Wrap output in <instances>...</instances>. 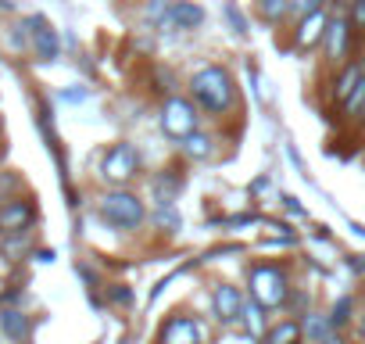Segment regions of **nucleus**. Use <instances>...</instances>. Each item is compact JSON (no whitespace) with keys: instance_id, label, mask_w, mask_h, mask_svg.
Returning <instances> with one entry per match:
<instances>
[{"instance_id":"f257e3e1","label":"nucleus","mask_w":365,"mask_h":344,"mask_svg":"<svg viewBox=\"0 0 365 344\" xmlns=\"http://www.w3.org/2000/svg\"><path fill=\"white\" fill-rule=\"evenodd\" d=\"M190 90H194V97H197L208 111H226V108H233V101H237L233 76H230L222 65H205V69L190 79Z\"/></svg>"},{"instance_id":"f03ea898","label":"nucleus","mask_w":365,"mask_h":344,"mask_svg":"<svg viewBox=\"0 0 365 344\" xmlns=\"http://www.w3.org/2000/svg\"><path fill=\"white\" fill-rule=\"evenodd\" d=\"M101 216L111 226H118V230H136L140 219H143V201L136 194H129V191H115V194H108L101 201Z\"/></svg>"},{"instance_id":"7ed1b4c3","label":"nucleus","mask_w":365,"mask_h":344,"mask_svg":"<svg viewBox=\"0 0 365 344\" xmlns=\"http://www.w3.org/2000/svg\"><path fill=\"white\" fill-rule=\"evenodd\" d=\"M251 294L262 308H276L287 301V276L276 265H258L251 269Z\"/></svg>"},{"instance_id":"20e7f679","label":"nucleus","mask_w":365,"mask_h":344,"mask_svg":"<svg viewBox=\"0 0 365 344\" xmlns=\"http://www.w3.org/2000/svg\"><path fill=\"white\" fill-rule=\"evenodd\" d=\"M136 168H140V154L133 151V143H115L108 154H104V161H101V176L108 180V183H129L133 176H136Z\"/></svg>"},{"instance_id":"39448f33","label":"nucleus","mask_w":365,"mask_h":344,"mask_svg":"<svg viewBox=\"0 0 365 344\" xmlns=\"http://www.w3.org/2000/svg\"><path fill=\"white\" fill-rule=\"evenodd\" d=\"M161 129H165L168 136H175V140L190 136V133L197 129L194 104H190V101H182V97H172V101H165V108H161Z\"/></svg>"},{"instance_id":"423d86ee","label":"nucleus","mask_w":365,"mask_h":344,"mask_svg":"<svg viewBox=\"0 0 365 344\" xmlns=\"http://www.w3.org/2000/svg\"><path fill=\"white\" fill-rule=\"evenodd\" d=\"M205 22V8L194 0H172L168 19L161 22V33H175V29H197Z\"/></svg>"},{"instance_id":"0eeeda50","label":"nucleus","mask_w":365,"mask_h":344,"mask_svg":"<svg viewBox=\"0 0 365 344\" xmlns=\"http://www.w3.org/2000/svg\"><path fill=\"white\" fill-rule=\"evenodd\" d=\"M326 26H329V19H326V11L319 8V11H308V15H301V22H297V33H294V40H297V47L301 51H312L322 36H326Z\"/></svg>"},{"instance_id":"6e6552de","label":"nucleus","mask_w":365,"mask_h":344,"mask_svg":"<svg viewBox=\"0 0 365 344\" xmlns=\"http://www.w3.org/2000/svg\"><path fill=\"white\" fill-rule=\"evenodd\" d=\"M351 19H329V26H326V58L329 61H344V54H347V47H351Z\"/></svg>"},{"instance_id":"1a4fd4ad","label":"nucleus","mask_w":365,"mask_h":344,"mask_svg":"<svg viewBox=\"0 0 365 344\" xmlns=\"http://www.w3.org/2000/svg\"><path fill=\"white\" fill-rule=\"evenodd\" d=\"M161 344H201V326L197 319L175 315L161 326Z\"/></svg>"},{"instance_id":"9d476101","label":"nucleus","mask_w":365,"mask_h":344,"mask_svg":"<svg viewBox=\"0 0 365 344\" xmlns=\"http://www.w3.org/2000/svg\"><path fill=\"white\" fill-rule=\"evenodd\" d=\"M26 29L33 33V51H36V58H40V61H54V58H58V47H61V44H58V33H54L43 19H29Z\"/></svg>"},{"instance_id":"9b49d317","label":"nucleus","mask_w":365,"mask_h":344,"mask_svg":"<svg viewBox=\"0 0 365 344\" xmlns=\"http://www.w3.org/2000/svg\"><path fill=\"white\" fill-rule=\"evenodd\" d=\"M33 205L29 201H22V198H15V201H8L4 208H0V233H19V230H29V223H33Z\"/></svg>"},{"instance_id":"f8f14e48","label":"nucleus","mask_w":365,"mask_h":344,"mask_svg":"<svg viewBox=\"0 0 365 344\" xmlns=\"http://www.w3.org/2000/svg\"><path fill=\"white\" fill-rule=\"evenodd\" d=\"M215 312H219L222 323L240 319V312H244V298H240V290L230 287V283H219V287H215Z\"/></svg>"},{"instance_id":"ddd939ff","label":"nucleus","mask_w":365,"mask_h":344,"mask_svg":"<svg viewBox=\"0 0 365 344\" xmlns=\"http://www.w3.org/2000/svg\"><path fill=\"white\" fill-rule=\"evenodd\" d=\"M0 330H4L11 340H26L29 337V319L19 308H4L0 312Z\"/></svg>"},{"instance_id":"4468645a","label":"nucleus","mask_w":365,"mask_h":344,"mask_svg":"<svg viewBox=\"0 0 365 344\" xmlns=\"http://www.w3.org/2000/svg\"><path fill=\"white\" fill-rule=\"evenodd\" d=\"M361 76H365V65H347V69L340 72V79L333 83V97H336V101L344 104V101H347V97L354 93V86L361 83Z\"/></svg>"},{"instance_id":"2eb2a0df","label":"nucleus","mask_w":365,"mask_h":344,"mask_svg":"<svg viewBox=\"0 0 365 344\" xmlns=\"http://www.w3.org/2000/svg\"><path fill=\"white\" fill-rule=\"evenodd\" d=\"M301 323H294V319H279L269 333H265V344H301Z\"/></svg>"},{"instance_id":"dca6fc26","label":"nucleus","mask_w":365,"mask_h":344,"mask_svg":"<svg viewBox=\"0 0 365 344\" xmlns=\"http://www.w3.org/2000/svg\"><path fill=\"white\" fill-rule=\"evenodd\" d=\"M182 151H187V158H194V161H208L212 154H215V143L205 136V133H190V136H182Z\"/></svg>"},{"instance_id":"f3484780","label":"nucleus","mask_w":365,"mask_h":344,"mask_svg":"<svg viewBox=\"0 0 365 344\" xmlns=\"http://www.w3.org/2000/svg\"><path fill=\"white\" fill-rule=\"evenodd\" d=\"M258 15L265 22H279L290 15V0H258Z\"/></svg>"},{"instance_id":"a211bd4d","label":"nucleus","mask_w":365,"mask_h":344,"mask_svg":"<svg viewBox=\"0 0 365 344\" xmlns=\"http://www.w3.org/2000/svg\"><path fill=\"white\" fill-rule=\"evenodd\" d=\"M168 8H172V0H147V4H143V19L161 29V22L168 19Z\"/></svg>"},{"instance_id":"6ab92c4d","label":"nucleus","mask_w":365,"mask_h":344,"mask_svg":"<svg viewBox=\"0 0 365 344\" xmlns=\"http://www.w3.org/2000/svg\"><path fill=\"white\" fill-rule=\"evenodd\" d=\"M175 191H179V176H161V180H154V194L161 198V201H172L175 198Z\"/></svg>"},{"instance_id":"aec40b11","label":"nucleus","mask_w":365,"mask_h":344,"mask_svg":"<svg viewBox=\"0 0 365 344\" xmlns=\"http://www.w3.org/2000/svg\"><path fill=\"white\" fill-rule=\"evenodd\" d=\"M344 104H347V111H351V115H365V76H361V83L354 86V93H351Z\"/></svg>"},{"instance_id":"412c9836","label":"nucleus","mask_w":365,"mask_h":344,"mask_svg":"<svg viewBox=\"0 0 365 344\" xmlns=\"http://www.w3.org/2000/svg\"><path fill=\"white\" fill-rule=\"evenodd\" d=\"M347 319H351V298L344 294V298H340V301L333 305V315H329V326H344Z\"/></svg>"},{"instance_id":"4be33fe9","label":"nucleus","mask_w":365,"mask_h":344,"mask_svg":"<svg viewBox=\"0 0 365 344\" xmlns=\"http://www.w3.org/2000/svg\"><path fill=\"white\" fill-rule=\"evenodd\" d=\"M244 315H247V330H251V337H262V326H265V323H262V305H258V301L247 305Z\"/></svg>"},{"instance_id":"5701e85b","label":"nucleus","mask_w":365,"mask_h":344,"mask_svg":"<svg viewBox=\"0 0 365 344\" xmlns=\"http://www.w3.org/2000/svg\"><path fill=\"white\" fill-rule=\"evenodd\" d=\"M158 226H168V230H175L179 226V216H175V208H172V201H161V208H158Z\"/></svg>"},{"instance_id":"b1692460","label":"nucleus","mask_w":365,"mask_h":344,"mask_svg":"<svg viewBox=\"0 0 365 344\" xmlns=\"http://www.w3.org/2000/svg\"><path fill=\"white\" fill-rule=\"evenodd\" d=\"M351 29L365 33V0H354L351 4Z\"/></svg>"},{"instance_id":"393cba45","label":"nucleus","mask_w":365,"mask_h":344,"mask_svg":"<svg viewBox=\"0 0 365 344\" xmlns=\"http://www.w3.org/2000/svg\"><path fill=\"white\" fill-rule=\"evenodd\" d=\"M322 0H290V11L294 15H308V11H319Z\"/></svg>"},{"instance_id":"a878e982","label":"nucleus","mask_w":365,"mask_h":344,"mask_svg":"<svg viewBox=\"0 0 365 344\" xmlns=\"http://www.w3.org/2000/svg\"><path fill=\"white\" fill-rule=\"evenodd\" d=\"M226 15H230V22H233V29H237V33H244V19H240V11H237L233 4H226Z\"/></svg>"},{"instance_id":"bb28decb","label":"nucleus","mask_w":365,"mask_h":344,"mask_svg":"<svg viewBox=\"0 0 365 344\" xmlns=\"http://www.w3.org/2000/svg\"><path fill=\"white\" fill-rule=\"evenodd\" d=\"M111 298H115L118 305H125V301H129V290H122V287H115V290H111Z\"/></svg>"},{"instance_id":"cd10ccee","label":"nucleus","mask_w":365,"mask_h":344,"mask_svg":"<svg viewBox=\"0 0 365 344\" xmlns=\"http://www.w3.org/2000/svg\"><path fill=\"white\" fill-rule=\"evenodd\" d=\"M65 101H86V90H68Z\"/></svg>"},{"instance_id":"c85d7f7f","label":"nucleus","mask_w":365,"mask_h":344,"mask_svg":"<svg viewBox=\"0 0 365 344\" xmlns=\"http://www.w3.org/2000/svg\"><path fill=\"white\" fill-rule=\"evenodd\" d=\"M361 333H365V323H361Z\"/></svg>"},{"instance_id":"c756f323","label":"nucleus","mask_w":365,"mask_h":344,"mask_svg":"<svg viewBox=\"0 0 365 344\" xmlns=\"http://www.w3.org/2000/svg\"><path fill=\"white\" fill-rule=\"evenodd\" d=\"M361 118H365V115H361Z\"/></svg>"}]
</instances>
